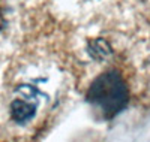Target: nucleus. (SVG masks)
<instances>
[{
	"label": "nucleus",
	"mask_w": 150,
	"mask_h": 142,
	"mask_svg": "<svg viewBox=\"0 0 150 142\" xmlns=\"http://www.w3.org/2000/svg\"><path fill=\"white\" fill-rule=\"evenodd\" d=\"M87 100L107 118L117 115L129 100L128 87L117 72H107L93 81L87 91Z\"/></svg>",
	"instance_id": "obj_1"
},
{
	"label": "nucleus",
	"mask_w": 150,
	"mask_h": 142,
	"mask_svg": "<svg viewBox=\"0 0 150 142\" xmlns=\"http://www.w3.org/2000/svg\"><path fill=\"white\" fill-rule=\"evenodd\" d=\"M18 91L21 93L11 102V117L18 124H26L33 120L38 109L36 90L30 85L21 87Z\"/></svg>",
	"instance_id": "obj_2"
},
{
	"label": "nucleus",
	"mask_w": 150,
	"mask_h": 142,
	"mask_svg": "<svg viewBox=\"0 0 150 142\" xmlns=\"http://www.w3.org/2000/svg\"><path fill=\"white\" fill-rule=\"evenodd\" d=\"M89 53H90V56H93L95 58L101 60V58H105L107 56H110L111 49H110V46H108V44H107L105 41L96 39V41L90 42V45H89Z\"/></svg>",
	"instance_id": "obj_3"
}]
</instances>
